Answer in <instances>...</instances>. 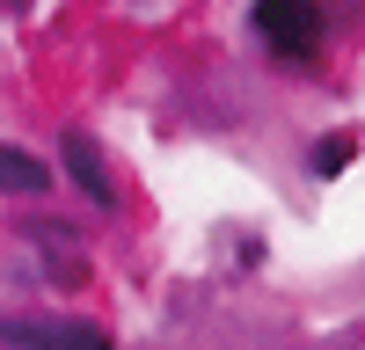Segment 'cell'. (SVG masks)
<instances>
[{
    "mask_svg": "<svg viewBox=\"0 0 365 350\" xmlns=\"http://www.w3.org/2000/svg\"><path fill=\"white\" fill-rule=\"evenodd\" d=\"M249 37L270 66L314 73L329 51V0H249Z\"/></svg>",
    "mask_w": 365,
    "mask_h": 350,
    "instance_id": "cell-1",
    "label": "cell"
},
{
    "mask_svg": "<svg viewBox=\"0 0 365 350\" xmlns=\"http://www.w3.org/2000/svg\"><path fill=\"white\" fill-rule=\"evenodd\" d=\"M51 168H58V183H66L96 219H117L132 204V183H125V168H117V154L88 132V124H58L51 139Z\"/></svg>",
    "mask_w": 365,
    "mask_h": 350,
    "instance_id": "cell-2",
    "label": "cell"
},
{
    "mask_svg": "<svg viewBox=\"0 0 365 350\" xmlns=\"http://www.w3.org/2000/svg\"><path fill=\"white\" fill-rule=\"evenodd\" d=\"M22 248L37 255V277H44L51 292H81V285H88V226H81V219L29 212V219H22Z\"/></svg>",
    "mask_w": 365,
    "mask_h": 350,
    "instance_id": "cell-3",
    "label": "cell"
},
{
    "mask_svg": "<svg viewBox=\"0 0 365 350\" xmlns=\"http://www.w3.org/2000/svg\"><path fill=\"white\" fill-rule=\"evenodd\" d=\"M0 350H117V336L88 314H0Z\"/></svg>",
    "mask_w": 365,
    "mask_h": 350,
    "instance_id": "cell-4",
    "label": "cell"
},
{
    "mask_svg": "<svg viewBox=\"0 0 365 350\" xmlns=\"http://www.w3.org/2000/svg\"><path fill=\"white\" fill-rule=\"evenodd\" d=\"M51 190H58L51 154H37V146H22V139H0V197L8 204H44Z\"/></svg>",
    "mask_w": 365,
    "mask_h": 350,
    "instance_id": "cell-5",
    "label": "cell"
},
{
    "mask_svg": "<svg viewBox=\"0 0 365 350\" xmlns=\"http://www.w3.org/2000/svg\"><path fill=\"white\" fill-rule=\"evenodd\" d=\"M358 154H365V132L358 124H329V132H314L299 146V168H307V183H336Z\"/></svg>",
    "mask_w": 365,
    "mask_h": 350,
    "instance_id": "cell-6",
    "label": "cell"
}]
</instances>
